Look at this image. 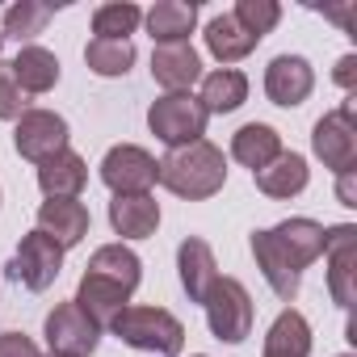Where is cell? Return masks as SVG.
Here are the masks:
<instances>
[{"label":"cell","mask_w":357,"mask_h":357,"mask_svg":"<svg viewBox=\"0 0 357 357\" xmlns=\"http://www.w3.org/2000/svg\"><path fill=\"white\" fill-rule=\"evenodd\" d=\"M160 185L185 202H206L227 185V155L211 139L172 147L160 160Z\"/></svg>","instance_id":"cell-1"},{"label":"cell","mask_w":357,"mask_h":357,"mask_svg":"<svg viewBox=\"0 0 357 357\" xmlns=\"http://www.w3.org/2000/svg\"><path fill=\"white\" fill-rule=\"evenodd\" d=\"M109 332H114L122 344L143 349V353H151V357H176V353L185 349V328H181V319H176L172 311H164V307H126V311L109 324Z\"/></svg>","instance_id":"cell-2"},{"label":"cell","mask_w":357,"mask_h":357,"mask_svg":"<svg viewBox=\"0 0 357 357\" xmlns=\"http://www.w3.org/2000/svg\"><path fill=\"white\" fill-rule=\"evenodd\" d=\"M206 122H211V114L202 109V101L194 93H164L147 109V126H151V135L160 143H168V151L185 147V143H198L206 135Z\"/></svg>","instance_id":"cell-3"},{"label":"cell","mask_w":357,"mask_h":357,"mask_svg":"<svg viewBox=\"0 0 357 357\" xmlns=\"http://www.w3.org/2000/svg\"><path fill=\"white\" fill-rule=\"evenodd\" d=\"M101 181L114 190V198H139L160 181V160L135 143H118L101 160Z\"/></svg>","instance_id":"cell-4"},{"label":"cell","mask_w":357,"mask_h":357,"mask_svg":"<svg viewBox=\"0 0 357 357\" xmlns=\"http://www.w3.org/2000/svg\"><path fill=\"white\" fill-rule=\"evenodd\" d=\"M206 324L215 332V340H227V344H240L248 332H252V298L244 290V282L236 278H219L206 294Z\"/></svg>","instance_id":"cell-5"},{"label":"cell","mask_w":357,"mask_h":357,"mask_svg":"<svg viewBox=\"0 0 357 357\" xmlns=\"http://www.w3.org/2000/svg\"><path fill=\"white\" fill-rule=\"evenodd\" d=\"M59 269H63V248L51 240V236H43L38 227L30 231V236H22V244H17V252H13V261H9V278L13 282H22L26 290H51L55 286V278H59Z\"/></svg>","instance_id":"cell-6"},{"label":"cell","mask_w":357,"mask_h":357,"mask_svg":"<svg viewBox=\"0 0 357 357\" xmlns=\"http://www.w3.org/2000/svg\"><path fill=\"white\" fill-rule=\"evenodd\" d=\"M311 147L315 155L324 160V168L332 172H349L357 164V122H353V97L336 109V114H324L311 130Z\"/></svg>","instance_id":"cell-7"},{"label":"cell","mask_w":357,"mask_h":357,"mask_svg":"<svg viewBox=\"0 0 357 357\" xmlns=\"http://www.w3.org/2000/svg\"><path fill=\"white\" fill-rule=\"evenodd\" d=\"M43 332H47V344H51L55 357H89L101 344V328L76 303H59L47 315V328Z\"/></svg>","instance_id":"cell-8"},{"label":"cell","mask_w":357,"mask_h":357,"mask_svg":"<svg viewBox=\"0 0 357 357\" xmlns=\"http://www.w3.org/2000/svg\"><path fill=\"white\" fill-rule=\"evenodd\" d=\"M13 147H17L22 160L43 164V160H51L55 151L68 147V122H63L55 109H26V114L17 118Z\"/></svg>","instance_id":"cell-9"},{"label":"cell","mask_w":357,"mask_h":357,"mask_svg":"<svg viewBox=\"0 0 357 357\" xmlns=\"http://www.w3.org/2000/svg\"><path fill=\"white\" fill-rule=\"evenodd\" d=\"M324 257H328V290L336 307H353V265H357V227L340 223V227H324Z\"/></svg>","instance_id":"cell-10"},{"label":"cell","mask_w":357,"mask_h":357,"mask_svg":"<svg viewBox=\"0 0 357 357\" xmlns=\"http://www.w3.org/2000/svg\"><path fill=\"white\" fill-rule=\"evenodd\" d=\"M252 257H257V269L265 273L269 290L282 303H294V294L303 286V265L282 248V240L273 231H252Z\"/></svg>","instance_id":"cell-11"},{"label":"cell","mask_w":357,"mask_h":357,"mask_svg":"<svg viewBox=\"0 0 357 357\" xmlns=\"http://www.w3.org/2000/svg\"><path fill=\"white\" fill-rule=\"evenodd\" d=\"M315 89V72L303 55H278L269 68H265V97L282 109H294L311 97Z\"/></svg>","instance_id":"cell-12"},{"label":"cell","mask_w":357,"mask_h":357,"mask_svg":"<svg viewBox=\"0 0 357 357\" xmlns=\"http://www.w3.org/2000/svg\"><path fill=\"white\" fill-rule=\"evenodd\" d=\"M89 206L84 202H76V198H47L43 206H38V231L43 236H51L63 252L68 248H76L84 236H89Z\"/></svg>","instance_id":"cell-13"},{"label":"cell","mask_w":357,"mask_h":357,"mask_svg":"<svg viewBox=\"0 0 357 357\" xmlns=\"http://www.w3.org/2000/svg\"><path fill=\"white\" fill-rule=\"evenodd\" d=\"M151 76L160 89L168 93H190L202 80V59L190 43H176V47H155L151 51Z\"/></svg>","instance_id":"cell-14"},{"label":"cell","mask_w":357,"mask_h":357,"mask_svg":"<svg viewBox=\"0 0 357 357\" xmlns=\"http://www.w3.org/2000/svg\"><path fill=\"white\" fill-rule=\"evenodd\" d=\"M147 34L155 38V47H176V43H190L194 26H198V5L194 0H160L143 13Z\"/></svg>","instance_id":"cell-15"},{"label":"cell","mask_w":357,"mask_h":357,"mask_svg":"<svg viewBox=\"0 0 357 357\" xmlns=\"http://www.w3.org/2000/svg\"><path fill=\"white\" fill-rule=\"evenodd\" d=\"M101 332L130 307V290H122V286H114V282H105V278H97V273H84L80 278V290H76V298H72Z\"/></svg>","instance_id":"cell-16"},{"label":"cell","mask_w":357,"mask_h":357,"mask_svg":"<svg viewBox=\"0 0 357 357\" xmlns=\"http://www.w3.org/2000/svg\"><path fill=\"white\" fill-rule=\"evenodd\" d=\"M176 269H181V286L194 303H206L211 286L219 282V265H215V248L198 236L181 240V248H176Z\"/></svg>","instance_id":"cell-17"},{"label":"cell","mask_w":357,"mask_h":357,"mask_svg":"<svg viewBox=\"0 0 357 357\" xmlns=\"http://www.w3.org/2000/svg\"><path fill=\"white\" fill-rule=\"evenodd\" d=\"M84 185H89V164L72 147H63V151H55L51 160L38 164V190L47 198H80Z\"/></svg>","instance_id":"cell-18"},{"label":"cell","mask_w":357,"mask_h":357,"mask_svg":"<svg viewBox=\"0 0 357 357\" xmlns=\"http://www.w3.org/2000/svg\"><path fill=\"white\" fill-rule=\"evenodd\" d=\"M252 181H257V190L269 194V198H298V194L307 190V181H311V168H307L303 155L282 151L273 164H265L261 172H252Z\"/></svg>","instance_id":"cell-19"},{"label":"cell","mask_w":357,"mask_h":357,"mask_svg":"<svg viewBox=\"0 0 357 357\" xmlns=\"http://www.w3.org/2000/svg\"><path fill=\"white\" fill-rule=\"evenodd\" d=\"M9 72H13V80L26 97H43L59 84V59L47 47H22L17 59L9 63Z\"/></svg>","instance_id":"cell-20"},{"label":"cell","mask_w":357,"mask_h":357,"mask_svg":"<svg viewBox=\"0 0 357 357\" xmlns=\"http://www.w3.org/2000/svg\"><path fill=\"white\" fill-rule=\"evenodd\" d=\"M109 227H114L122 240H147V236H155V227H160V202H155L151 194L114 198V202H109Z\"/></svg>","instance_id":"cell-21"},{"label":"cell","mask_w":357,"mask_h":357,"mask_svg":"<svg viewBox=\"0 0 357 357\" xmlns=\"http://www.w3.org/2000/svg\"><path fill=\"white\" fill-rule=\"evenodd\" d=\"M231 155H236L244 168L261 172L265 164H273V160L282 155V135H278L273 126H265V122H248V126H240V130L231 135Z\"/></svg>","instance_id":"cell-22"},{"label":"cell","mask_w":357,"mask_h":357,"mask_svg":"<svg viewBox=\"0 0 357 357\" xmlns=\"http://www.w3.org/2000/svg\"><path fill=\"white\" fill-rule=\"evenodd\" d=\"M84 273H97V278H105V282H114V286H122V290L135 294V286L143 282V261H139L126 244H101V248L89 257Z\"/></svg>","instance_id":"cell-23"},{"label":"cell","mask_w":357,"mask_h":357,"mask_svg":"<svg viewBox=\"0 0 357 357\" xmlns=\"http://www.w3.org/2000/svg\"><path fill=\"white\" fill-rule=\"evenodd\" d=\"M261 357H311V324L294 307L282 311L265 332V353Z\"/></svg>","instance_id":"cell-24"},{"label":"cell","mask_w":357,"mask_h":357,"mask_svg":"<svg viewBox=\"0 0 357 357\" xmlns=\"http://www.w3.org/2000/svg\"><path fill=\"white\" fill-rule=\"evenodd\" d=\"M206 51H211L219 63H240V59H248V55L257 51V38H252L231 13H223V17H215V22L206 26Z\"/></svg>","instance_id":"cell-25"},{"label":"cell","mask_w":357,"mask_h":357,"mask_svg":"<svg viewBox=\"0 0 357 357\" xmlns=\"http://www.w3.org/2000/svg\"><path fill=\"white\" fill-rule=\"evenodd\" d=\"M202 109L206 114H231L248 101V76L236 72V68H219L202 80Z\"/></svg>","instance_id":"cell-26"},{"label":"cell","mask_w":357,"mask_h":357,"mask_svg":"<svg viewBox=\"0 0 357 357\" xmlns=\"http://www.w3.org/2000/svg\"><path fill=\"white\" fill-rule=\"evenodd\" d=\"M269 231L282 240V248H286L303 269L324 257V227H319L315 219H286V223H278V227H269Z\"/></svg>","instance_id":"cell-27"},{"label":"cell","mask_w":357,"mask_h":357,"mask_svg":"<svg viewBox=\"0 0 357 357\" xmlns=\"http://www.w3.org/2000/svg\"><path fill=\"white\" fill-rule=\"evenodd\" d=\"M84 63L97 76H126L135 63V43L126 38H93L84 47Z\"/></svg>","instance_id":"cell-28"},{"label":"cell","mask_w":357,"mask_h":357,"mask_svg":"<svg viewBox=\"0 0 357 357\" xmlns=\"http://www.w3.org/2000/svg\"><path fill=\"white\" fill-rule=\"evenodd\" d=\"M51 5H43V0H17V5L5 9V30H0V38H17V43H30L47 30L51 22Z\"/></svg>","instance_id":"cell-29"},{"label":"cell","mask_w":357,"mask_h":357,"mask_svg":"<svg viewBox=\"0 0 357 357\" xmlns=\"http://www.w3.org/2000/svg\"><path fill=\"white\" fill-rule=\"evenodd\" d=\"M139 22H143L139 5H130V0H114V5H101L93 13V34L97 38H126L130 43V34L139 30Z\"/></svg>","instance_id":"cell-30"},{"label":"cell","mask_w":357,"mask_h":357,"mask_svg":"<svg viewBox=\"0 0 357 357\" xmlns=\"http://www.w3.org/2000/svg\"><path fill=\"white\" fill-rule=\"evenodd\" d=\"M231 17L261 43V38L282 22V5H278V0H240V5L231 9Z\"/></svg>","instance_id":"cell-31"},{"label":"cell","mask_w":357,"mask_h":357,"mask_svg":"<svg viewBox=\"0 0 357 357\" xmlns=\"http://www.w3.org/2000/svg\"><path fill=\"white\" fill-rule=\"evenodd\" d=\"M26 93L17 89V80H13V72H9V63H0V118L5 122H17L22 114H26Z\"/></svg>","instance_id":"cell-32"},{"label":"cell","mask_w":357,"mask_h":357,"mask_svg":"<svg viewBox=\"0 0 357 357\" xmlns=\"http://www.w3.org/2000/svg\"><path fill=\"white\" fill-rule=\"evenodd\" d=\"M0 357H43L26 332H0Z\"/></svg>","instance_id":"cell-33"},{"label":"cell","mask_w":357,"mask_h":357,"mask_svg":"<svg viewBox=\"0 0 357 357\" xmlns=\"http://www.w3.org/2000/svg\"><path fill=\"white\" fill-rule=\"evenodd\" d=\"M332 76H336V84H340V89H349V93H353V84H357V55H340V63H336V72H332Z\"/></svg>","instance_id":"cell-34"},{"label":"cell","mask_w":357,"mask_h":357,"mask_svg":"<svg viewBox=\"0 0 357 357\" xmlns=\"http://www.w3.org/2000/svg\"><path fill=\"white\" fill-rule=\"evenodd\" d=\"M336 176H340V185H336V190H340V206H357V194H353V168H349V172H336Z\"/></svg>","instance_id":"cell-35"},{"label":"cell","mask_w":357,"mask_h":357,"mask_svg":"<svg viewBox=\"0 0 357 357\" xmlns=\"http://www.w3.org/2000/svg\"><path fill=\"white\" fill-rule=\"evenodd\" d=\"M0 47H5V38H0Z\"/></svg>","instance_id":"cell-36"},{"label":"cell","mask_w":357,"mask_h":357,"mask_svg":"<svg viewBox=\"0 0 357 357\" xmlns=\"http://www.w3.org/2000/svg\"><path fill=\"white\" fill-rule=\"evenodd\" d=\"M340 357H349V353H340Z\"/></svg>","instance_id":"cell-37"},{"label":"cell","mask_w":357,"mask_h":357,"mask_svg":"<svg viewBox=\"0 0 357 357\" xmlns=\"http://www.w3.org/2000/svg\"><path fill=\"white\" fill-rule=\"evenodd\" d=\"M198 357H206V353H198Z\"/></svg>","instance_id":"cell-38"},{"label":"cell","mask_w":357,"mask_h":357,"mask_svg":"<svg viewBox=\"0 0 357 357\" xmlns=\"http://www.w3.org/2000/svg\"><path fill=\"white\" fill-rule=\"evenodd\" d=\"M51 357H55V353H51Z\"/></svg>","instance_id":"cell-39"}]
</instances>
